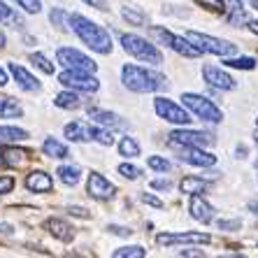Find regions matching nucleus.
Returning <instances> with one entry per match:
<instances>
[{
  "instance_id": "1",
  "label": "nucleus",
  "mask_w": 258,
  "mask_h": 258,
  "mask_svg": "<svg viewBox=\"0 0 258 258\" xmlns=\"http://www.w3.org/2000/svg\"><path fill=\"white\" fill-rule=\"evenodd\" d=\"M68 24H70L72 33L82 40L89 49L98 51V54H109L112 51V37L102 26L93 24L91 19L82 17V14H70L68 17Z\"/></svg>"
},
{
  "instance_id": "2",
  "label": "nucleus",
  "mask_w": 258,
  "mask_h": 258,
  "mask_svg": "<svg viewBox=\"0 0 258 258\" xmlns=\"http://www.w3.org/2000/svg\"><path fill=\"white\" fill-rule=\"evenodd\" d=\"M121 82L128 91H135V93H154V91L168 89V79L161 72L131 66V63L121 68Z\"/></svg>"
},
{
  "instance_id": "3",
  "label": "nucleus",
  "mask_w": 258,
  "mask_h": 258,
  "mask_svg": "<svg viewBox=\"0 0 258 258\" xmlns=\"http://www.w3.org/2000/svg\"><path fill=\"white\" fill-rule=\"evenodd\" d=\"M121 47L126 49V54H131L133 58L151 63V66H161L163 63V54L156 49V44L147 42L144 37L133 35V33H123L121 35Z\"/></svg>"
},
{
  "instance_id": "4",
  "label": "nucleus",
  "mask_w": 258,
  "mask_h": 258,
  "mask_svg": "<svg viewBox=\"0 0 258 258\" xmlns=\"http://www.w3.org/2000/svg\"><path fill=\"white\" fill-rule=\"evenodd\" d=\"M149 33H151V37H154V40H158L161 44L170 47L172 51H177V54L186 56V58H196V56H200V49L196 47V44H193L188 37L174 35V33H170V30L161 28V26H151Z\"/></svg>"
},
{
  "instance_id": "5",
  "label": "nucleus",
  "mask_w": 258,
  "mask_h": 258,
  "mask_svg": "<svg viewBox=\"0 0 258 258\" xmlns=\"http://www.w3.org/2000/svg\"><path fill=\"white\" fill-rule=\"evenodd\" d=\"M186 37L191 40L200 51H207V54H214V56H223V58H228V56L237 54V47L228 40H219V37H212L207 33H198V30H188Z\"/></svg>"
},
{
  "instance_id": "6",
  "label": "nucleus",
  "mask_w": 258,
  "mask_h": 258,
  "mask_svg": "<svg viewBox=\"0 0 258 258\" xmlns=\"http://www.w3.org/2000/svg\"><path fill=\"white\" fill-rule=\"evenodd\" d=\"M181 100H184V105H186L200 121H207V123H221L223 112L216 107L210 98L198 96V93H184Z\"/></svg>"
},
{
  "instance_id": "7",
  "label": "nucleus",
  "mask_w": 258,
  "mask_h": 258,
  "mask_svg": "<svg viewBox=\"0 0 258 258\" xmlns=\"http://www.w3.org/2000/svg\"><path fill=\"white\" fill-rule=\"evenodd\" d=\"M58 82L66 89L82 91V93H96L100 89V82L93 77V72H82V70H66L58 75Z\"/></svg>"
},
{
  "instance_id": "8",
  "label": "nucleus",
  "mask_w": 258,
  "mask_h": 258,
  "mask_svg": "<svg viewBox=\"0 0 258 258\" xmlns=\"http://www.w3.org/2000/svg\"><path fill=\"white\" fill-rule=\"evenodd\" d=\"M56 58H58V63L66 68V70H82V72L98 70L96 60L89 58L86 54H82V51H77V49H72V47H60L58 51H56Z\"/></svg>"
},
{
  "instance_id": "9",
  "label": "nucleus",
  "mask_w": 258,
  "mask_h": 258,
  "mask_svg": "<svg viewBox=\"0 0 258 258\" xmlns=\"http://www.w3.org/2000/svg\"><path fill=\"white\" fill-rule=\"evenodd\" d=\"M170 147H210L214 144V135L203 131H191V128H179L172 131L168 138Z\"/></svg>"
},
{
  "instance_id": "10",
  "label": "nucleus",
  "mask_w": 258,
  "mask_h": 258,
  "mask_svg": "<svg viewBox=\"0 0 258 258\" xmlns=\"http://www.w3.org/2000/svg\"><path fill=\"white\" fill-rule=\"evenodd\" d=\"M154 109H156V114L161 119L170 121V123H177V126H188L191 123V114H188L184 107H179L174 100L170 98H156L154 100Z\"/></svg>"
},
{
  "instance_id": "11",
  "label": "nucleus",
  "mask_w": 258,
  "mask_h": 258,
  "mask_svg": "<svg viewBox=\"0 0 258 258\" xmlns=\"http://www.w3.org/2000/svg\"><path fill=\"white\" fill-rule=\"evenodd\" d=\"M86 193H89L91 198H96V200H109V198H114L116 186L112 184V181L105 179L102 174L91 172L89 181H86Z\"/></svg>"
},
{
  "instance_id": "12",
  "label": "nucleus",
  "mask_w": 258,
  "mask_h": 258,
  "mask_svg": "<svg viewBox=\"0 0 258 258\" xmlns=\"http://www.w3.org/2000/svg\"><path fill=\"white\" fill-rule=\"evenodd\" d=\"M179 161L188 163V165H196V168H212L216 163V156H212L210 151H205L203 147H181Z\"/></svg>"
},
{
  "instance_id": "13",
  "label": "nucleus",
  "mask_w": 258,
  "mask_h": 258,
  "mask_svg": "<svg viewBox=\"0 0 258 258\" xmlns=\"http://www.w3.org/2000/svg\"><path fill=\"white\" fill-rule=\"evenodd\" d=\"M156 242L161 246H170V244H181V242H188V244H207L210 242V235L207 233H161L156 237Z\"/></svg>"
},
{
  "instance_id": "14",
  "label": "nucleus",
  "mask_w": 258,
  "mask_h": 258,
  "mask_svg": "<svg viewBox=\"0 0 258 258\" xmlns=\"http://www.w3.org/2000/svg\"><path fill=\"white\" fill-rule=\"evenodd\" d=\"M203 77H205V82H207V84L214 86V89H219V91H233V89H237V82L230 77L228 72H223L221 68H216V66H205L203 68Z\"/></svg>"
},
{
  "instance_id": "15",
  "label": "nucleus",
  "mask_w": 258,
  "mask_h": 258,
  "mask_svg": "<svg viewBox=\"0 0 258 258\" xmlns=\"http://www.w3.org/2000/svg\"><path fill=\"white\" fill-rule=\"evenodd\" d=\"M89 116L96 121L98 126L105 128H128V123L121 119L114 112H107V109H98V107H89Z\"/></svg>"
},
{
  "instance_id": "16",
  "label": "nucleus",
  "mask_w": 258,
  "mask_h": 258,
  "mask_svg": "<svg viewBox=\"0 0 258 258\" xmlns=\"http://www.w3.org/2000/svg\"><path fill=\"white\" fill-rule=\"evenodd\" d=\"M24 184H26V188H28L30 193H49V191H51V186H54L51 177H49L47 172H42V170L30 172L28 177H26Z\"/></svg>"
},
{
  "instance_id": "17",
  "label": "nucleus",
  "mask_w": 258,
  "mask_h": 258,
  "mask_svg": "<svg viewBox=\"0 0 258 258\" xmlns=\"http://www.w3.org/2000/svg\"><path fill=\"white\" fill-rule=\"evenodd\" d=\"M188 212H191V216L200 223H210L212 219H214V207H212L207 200L198 198V196H193L191 198V203H188Z\"/></svg>"
},
{
  "instance_id": "18",
  "label": "nucleus",
  "mask_w": 258,
  "mask_h": 258,
  "mask_svg": "<svg viewBox=\"0 0 258 258\" xmlns=\"http://www.w3.org/2000/svg\"><path fill=\"white\" fill-rule=\"evenodd\" d=\"M10 72H12V77L17 79V84L24 91H40V86H42L37 82V77H33L26 68L17 66V63H10Z\"/></svg>"
},
{
  "instance_id": "19",
  "label": "nucleus",
  "mask_w": 258,
  "mask_h": 258,
  "mask_svg": "<svg viewBox=\"0 0 258 258\" xmlns=\"http://www.w3.org/2000/svg\"><path fill=\"white\" fill-rule=\"evenodd\" d=\"M47 230L51 235H54L56 240H60V242H70L72 237H75V228H72L68 221H63V219H47Z\"/></svg>"
},
{
  "instance_id": "20",
  "label": "nucleus",
  "mask_w": 258,
  "mask_h": 258,
  "mask_svg": "<svg viewBox=\"0 0 258 258\" xmlns=\"http://www.w3.org/2000/svg\"><path fill=\"white\" fill-rule=\"evenodd\" d=\"M63 133H66V138L70 142H89L91 140V126L84 123V121H70L63 128Z\"/></svg>"
},
{
  "instance_id": "21",
  "label": "nucleus",
  "mask_w": 258,
  "mask_h": 258,
  "mask_svg": "<svg viewBox=\"0 0 258 258\" xmlns=\"http://www.w3.org/2000/svg\"><path fill=\"white\" fill-rule=\"evenodd\" d=\"M226 19H228L230 26H244L246 21H249L244 3H242V0H228V7H226Z\"/></svg>"
},
{
  "instance_id": "22",
  "label": "nucleus",
  "mask_w": 258,
  "mask_h": 258,
  "mask_svg": "<svg viewBox=\"0 0 258 258\" xmlns=\"http://www.w3.org/2000/svg\"><path fill=\"white\" fill-rule=\"evenodd\" d=\"M54 105L60 109H77L82 107V98H79V91H63V93H58V96L54 98Z\"/></svg>"
},
{
  "instance_id": "23",
  "label": "nucleus",
  "mask_w": 258,
  "mask_h": 258,
  "mask_svg": "<svg viewBox=\"0 0 258 258\" xmlns=\"http://www.w3.org/2000/svg\"><path fill=\"white\" fill-rule=\"evenodd\" d=\"M181 193H188V196H198V193H205L210 188V184L203 179V177H184L179 184Z\"/></svg>"
},
{
  "instance_id": "24",
  "label": "nucleus",
  "mask_w": 258,
  "mask_h": 258,
  "mask_svg": "<svg viewBox=\"0 0 258 258\" xmlns=\"http://www.w3.org/2000/svg\"><path fill=\"white\" fill-rule=\"evenodd\" d=\"M42 151L47 154L49 158H68L70 156V151H68V147L63 142H58L56 138H47L42 144Z\"/></svg>"
},
{
  "instance_id": "25",
  "label": "nucleus",
  "mask_w": 258,
  "mask_h": 258,
  "mask_svg": "<svg viewBox=\"0 0 258 258\" xmlns=\"http://www.w3.org/2000/svg\"><path fill=\"white\" fill-rule=\"evenodd\" d=\"M28 138V133L24 128L17 126H0V144H12V142H21Z\"/></svg>"
},
{
  "instance_id": "26",
  "label": "nucleus",
  "mask_w": 258,
  "mask_h": 258,
  "mask_svg": "<svg viewBox=\"0 0 258 258\" xmlns=\"http://www.w3.org/2000/svg\"><path fill=\"white\" fill-rule=\"evenodd\" d=\"M21 114H24V109L14 98H0V119H14Z\"/></svg>"
},
{
  "instance_id": "27",
  "label": "nucleus",
  "mask_w": 258,
  "mask_h": 258,
  "mask_svg": "<svg viewBox=\"0 0 258 258\" xmlns=\"http://www.w3.org/2000/svg\"><path fill=\"white\" fill-rule=\"evenodd\" d=\"M58 179L66 184V186H75V184H79V177H82V170L77 168V165H60L58 168Z\"/></svg>"
},
{
  "instance_id": "28",
  "label": "nucleus",
  "mask_w": 258,
  "mask_h": 258,
  "mask_svg": "<svg viewBox=\"0 0 258 258\" xmlns=\"http://www.w3.org/2000/svg\"><path fill=\"white\" fill-rule=\"evenodd\" d=\"M121 17L126 19L131 26H144L147 24V14H144L142 10H138V7H133V5L123 7V10H121Z\"/></svg>"
},
{
  "instance_id": "29",
  "label": "nucleus",
  "mask_w": 258,
  "mask_h": 258,
  "mask_svg": "<svg viewBox=\"0 0 258 258\" xmlns=\"http://www.w3.org/2000/svg\"><path fill=\"white\" fill-rule=\"evenodd\" d=\"M91 140L98 144H102V147H112L114 144V135H112V131H107L105 126H91Z\"/></svg>"
},
{
  "instance_id": "30",
  "label": "nucleus",
  "mask_w": 258,
  "mask_h": 258,
  "mask_svg": "<svg viewBox=\"0 0 258 258\" xmlns=\"http://www.w3.org/2000/svg\"><path fill=\"white\" fill-rule=\"evenodd\" d=\"M3 154H5V163H7V165H21V163L28 161V151H24V149L7 147V149H3Z\"/></svg>"
},
{
  "instance_id": "31",
  "label": "nucleus",
  "mask_w": 258,
  "mask_h": 258,
  "mask_svg": "<svg viewBox=\"0 0 258 258\" xmlns=\"http://www.w3.org/2000/svg\"><path fill=\"white\" fill-rule=\"evenodd\" d=\"M119 154H121V156H126V158L140 156V144L135 142L133 138H121V142H119Z\"/></svg>"
},
{
  "instance_id": "32",
  "label": "nucleus",
  "mask_w": 258,
  "mask_h": 258,
  "mask_svg": "<svg viewBox=\"0 0 258 258\" xmlns=\"http://www.w3.org/2000/svg\"><path fill=\"white\" fill-rule=\"evenodd\" d=\"M30 63H33L37 70H42L44 75H54V63H51V60H49L44 54H40V51L30 54Z\"/></svg>"
},
{
  "instance_id": "33",
  "label": "nucleus",
  "mask_w": 258,
  "mask_h": 258,
  "mask_svg": "<svg viewBox=\"0 0 258 258\" xmlns=\"http://www.w3.org/2000/svg\"><path fill=\"white\" fill-rule=\"evenodd\" d=\"M112 256L114 258H142V256H147V251H144L140 244H133V246H121V249H116Z\"/></svg>"
},
{
  "instance_id": "34",
  "label": "nucleus",
  "mask_w": 258,
  "mask_h": 258,
  "mask_svg": "<svg viewBox=\"0 0 258 258\" xmlns=\"http://www.w3.org/2000/svg\"><path fill=\"white\" fill-rule=\"evenodd\" d=\"M0 24H12V26H21V19L14 12L12 7H7L3 0H0Z\"/></svg>"
},
{
  "instance_id": "35",
  "label": "nucleus",
  "mask_w": 258,
  "mask_h": 258,
  "mask_svg": "<svg viewBox=\"0 0 258 258\" xmlns=\"http://www.w3.org/2000/svg\"><path fill=\"white\" fill-rule=\"evenodd\" d=\"M223 63L228 68H240V70H253V68H256V60L249 58V56H240V58H230L228 56Z\"/></svg>"
},
{
  "instance_id": "36",
  "label": "nucleus",
  "mask_w": 258,
  "mask_h": 258,
  "mask_svg": "<svg viewBox=\"0 0 258 258\" xmlns=\"http://www.w3.org/2000/svg\"><path fill=\"white\" fill-rule=\"evenodd\" d=\"M147 165H149L151 170H156V172H168V170L172 168L168 158H163V156H149L147 158Z\"/></svg>"
},
{
  "instance_id": "37",
  "label": "nucleus",
  "mask_w": 258,
  "mask_h": 258,
  "mask_svg": "<svg viewBox=\"0 0 258 258\" xmlns=\"http://www.w3.org/2000/svg\"><path fill=\"white\" fill-rule=\"evenodd\" d=\"M14 3L28 14H37L42 10V3H40V0H14Z\"/></svg>"
},
{
  "instance_id": "38",
  "label": "nucleus",
  "mask_w": 258,
  "mask_h": 258,
  "mask_svg": "<svg viewBox=\"0 0 258 258\" xmlns=\"http://www.w3.org/2000/svg\"><path fill=\"white\" fill-rule=\"evenodd\" d=\"M119 174H123L126 179H140L142 170L135 168V165H131V163H121V165H119Z\"/></svg>"
},
{
  "instance_id": "39",
  "label": "nucleus",
  "mask_w": 258,
  "mask_h": 258,
  "mask_svg": "<svg viewBox=\"0 0 258 258\" xmlns=\"http://www.w3.org/2000/svg\"><path fill=\"white\" fill-rule=\"evenodd\" d=\"M198 5L207 7V10H212V12L226 14V0H198Z\"/></svg>"
},
{
  "instance_id": "40",
  "label": "nucleus",
  "mask_w": 258,
  "mask_h": 258,
  "mask_svg": "<svg viewBox=\"0 0 258 258\" xmlns=\"http://www.w3.org/2000/svg\"><path fill=\"white\" fill-rule=\"evenodd\" d=\"M49 17H51V24H54V26L66 28V19L70 17V14H66L63 10H51V14H49Z\"/></svg>"
},
{
  "instance_id": "41",
  "label": "nucleus",
  "mask_w": 258,
  "mask_h": 258,
  "mask_svg": "<svg viewBox=\"0 0 258 258\" xmlns=\"http://www.w3.org/2000/svg\"><path fill=\"white\" fill-rule=\"evenodd\" d=\"M140 200H142L144 205H151V207H156V210H163V203H161L158 198H154L151 193H142V196H140Z\"/></svg>"
},
{
  "instance_id": "42",
  "label": "nucleus",
  "mask_w": 258,
  "mask_h": 258,
  "mask_svg": "<svg viewBox=\"0 0 258 258\" xmlns=\"http://www.w3.org/2000/svg\"><path fill=\"white\" fill-rule=\"evenodd\" d=\"M14 188V179L12 177H0V196H5Z\"/></svg>"
},
{
  "instance_id": "43",
  "label": "nucleus",
  "mask_w": 258,
  "mask_h": 258,
  "mask_svg": "<svg viewBox=\"0 0 258 258\" xmlns=\"http://www.w3.org/2000/svg\"><path fill=\"white\" fill-rule=\"evenodd\" d=\"M151 188H156V191H170L172 184H170L168 179H154L151 181Z\"/></svg>"
},
{
  "instance_id": "44",
  "label": "nucleus",
  "mask_w": 258,
  "mask_h": 258,
  "mask_svg": "<svg viewBox=\"0 0 258 258\" xmlns=\"http://www.w3.org/2000/svg\"><path fill=\"white\" fill-rule=\"evenodd\" d=\"M219 228L221 230H240L242 221H219Z\"/></svg>"
},
{
  "instance_id": "45",
  "label": "nucleus",
  "mask_w": 258,
  "mask_h": 258,
  "mask_svg": "<svg viewBox=\"0 0 258 258\" xmlns=\"http://www.w3.org/2000/svg\"><path fill=\"white\" fill-rule=\"evenodd\" d=\"M82 3L96 7V10H102V12H107V0H82Z\"/></svg>"
},
{
  "instance_id": "46",
  "label": "nucleus",
  "mask_w": 258,
  "mask_h": 258,
  "mask_svg": "<svg viewBox=\"0 0 258 258\" xmlns=\"http://www.w3.org/2000/svg\"><path fill=\"white\" fill-rule=\"evenodd\" d=\"M109 230H112L114 235H123V237H128V235L133 233L131 228H123V226H109Z\"/></svg>"
},
{
  "instance_id": "47",
  "label": "nucleus",
  "mask_w": 258,
  "mask_h": 258,
  "mask_svg": "<svg viewBox=\"0 0 258 258\" xmlns=\"http://www.w3.org/2000/svg\"><path fill=\"white\" fill-rule=\"evenodd\" d=\"M70 214H75V216H82V219H89V212L84 210V207H70Z\"/></svg>"
},
{
  "instance_id": "48",
  "label": "nucleus",
  "mask_w": 258,
  "mask_h": 258,
  "mask_svg": "<svg viewBox=\"0 0 258 258\" xmlns=\"http://www.w3.org/2000/svg\"><path fill=\"white\" fill-rule=\"evenodd\" d=\"M7 82H10V79H7V70L0 68V86H7Z\"/></svg>"
},
{
  "instance_id": "49",
  "label": "nucleus",
  "mask_w": 258,
  "mask_h": 258,
  "mask_svg": "<svg viewBox=\"0 0 258 258\" xmlns=\"http://www.w3.org/2000/svg\"><path fill=\"white\" fill-rule=\"evenodd\" d=\"M179 256H203V251H193V249H184Z\"/></svg>"
},
{
  "instance_id": "50",
  "label": "nucleus",
  "mask_w": 258,
  "mask_h": 258,
  "mask_svg": "<svg viewBox=\"0 0 258 258\" xmlns=\"http://www.w3.org/2000/svg\"><path fill=\"white\" fill-rule=\"evenodd\" d=\"M249 28H251V33H256V35H258V19H256V21H251V24H249Z\"/></svg>"
},
{
  "instance_id": "51",
  "label": "nucleus",
  "mask_w": 258,
  "mask_h": 258,
  "mask_svg": "<svg viewBox=\"0 0 258 258\" xmlns=\"http://www.w3.org/2000/svg\"><path fill=\"white\" fill-rule=\"evenodd\" d=\"M5 44H7V37H5V33H3V30H0V49L5 47Z\"/></svg>"
},
{
  "instance_id": "52",
  "label": "nucleus",
  "mask_w": 258,
  "mask_h": 258,
  "mask_svg": "<svg viewBox=\"0 0 258 258\" xmlns=\"http://www.w3.org/2000/svg\"><path fill=\"white\" fill-rule=\"evenodd\" d=\"M249 210H251V212H253V214H256V216H258V203H251V205H249Z\"/></svg>"
},
{
  "instance_id": "53",
  "label": "nucleus",
  "mask_w": 258,
  "mask_h": 258,
  "mask_svg": "<svg viewBox=\"0 0 258 258\" xmlns=\"http://www.w3.org/2000/svg\"><path fill=\"white\" fill-rule=\"evenodd\" d=\"M5 163V154H3V149H0V165Z\"/></svg>"
},
{
  "instance_id": "54",
  "label": "nucleus",
  "mask_w": 258,
  "mask_h": 258,
  "mask_svg": "<svg viewBox=\"0 0 258 258\" xmlns=\"http://www.w3.org/2000/svg\"><path fill=\"white\" fill-rule=\"evenodd\" d=\"M249 3H251V7H256L258 10V0H249Z\"/></svg>"
},
{
  "instance_id": "55",
  "label": "nucleus",
  "mask_w": 258,
  "mask_h": 258,
  "mask_svg": "<svg viewBox=\"0 0 258 258\" xmlns=\"http://www.w3.org/2000/svg\"><path fill=\"white\" fill-rule=\"evenodd\" d=\"M256 170H258V161H256Z\"/></svg>"
},
{
  "instance_id": "56",
  "label": "nucleus",
  "mask_w": 258,
  "mask_h": 258,
  "mask_svg": "<svg viewBox=\"0 0 258 258\" xmlns=\"http://www.w3.org/2000/svg\"><path fill=\"white\" fill-rule=\"evenodd\" d=\"M256 126H258V119H256Z\"/></svg>"
},
{
  "instance_id": "57",
  "label": "nucleus",
  "mask_w": 258,
  "mask_h": 258,
  "mask_svg": "<svg viewBox=\"0 0 258 258\" xmlns=\"http://www.w3.org/2000/svg\"><path fill=\"white\" fill-rule=\"evenodd\" d=\"M256 142H258V135H256Z\"/></svg>"
}]
</instances>
